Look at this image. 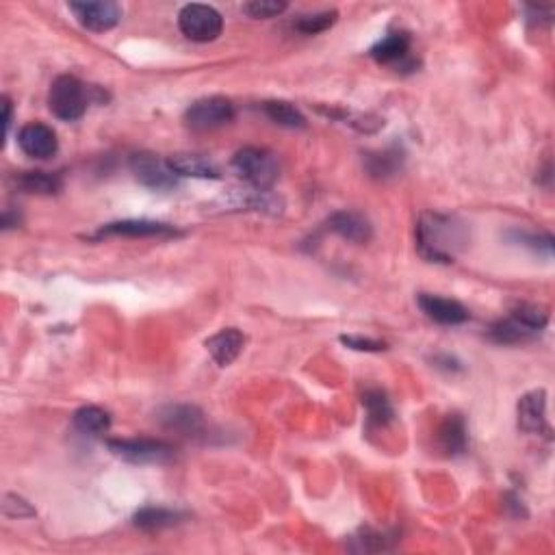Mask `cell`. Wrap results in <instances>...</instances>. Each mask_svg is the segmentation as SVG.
<instances>
[{"label":"cell","mask_w":555,"mask_h":555,"mask_svg":"<svg viewBox=\"0 0 555 555\" xmlns=\"http://www.w3.org/2000/svg\"><path fill=\"white\" fill-rule=\"evenodd\" d=\"M416 245L430 263H454L466 245V226L451 215L423 213L416 224Z\"/></svg>","instance_id":"cell-1"},{"label":"cell","mask_w":555,"mask_h":555,"mask_svg":"<svg viewBox=\"0 0 555 555\" xmlns=\"http://www.w3.org/2000/svg\"><path fill=\"white\" fill-rule=\"evenodd\" d=\"M233 169L243 181L254 184L259 192H265L280 176L278 158L263 148H243L235 154Z\"/></svg>","instance_id":"cell-2"},{"label":"cell","mask_w":555,"mask_h":555,"mask_svg":"<svg viewBox=\"0 0 555 555\" xmlns=\"http://www.w3.org/2000/svg\"><path fill=\"white\" fill-rule=\"evenodd\" d=\"M87 90L74 76H59L48 91V109L64 122H74L87 111Z\"/></svg>","instance_id":"cell-3"},{"label":"cell","mask_w":555,"mask_h":555,"mask_svg":"<svg viewBox=\"0 0 555 555\" xmlns=\"http://www.w3.org/2000/svg\"><path fill=\"white\" fill-rule=\"evenodd\" d=\"M178 27H181L184 38L192 39V42L207 44L222 35L224 20L222 13L215 7L193 3L184 4L181 9V13H178Z\"/></svg>","instance_id":"cell-4"},{"label":"cell","mask_w":555,"mask_h":555,"mask_svg":"<svg viewBox=\"0 0 555 555\" xmlns=\"http://www.w3.org/2000/svg\"><path fill=\"white\" fill-rule=\"evenodd\" d=\"M107 447L113 456L132 465H163L176 456L172 445L154 439H113L107 440Z\"/></svg>","instance_id":"cell-5"},{"label":"cell","mask_w":555,"mask_h":555,"mask_svg":"<svg viewBox=\"0 0 555 555\" xmlns=\"http://www.w3.org/2000/svg\"><path fill=\"white\" fill-rule=\"evenodd\" d=\"M235 117L233 102L222 96H210L195 100L184 113V122L192 131H213V128L230 124Z\"/></svg>","instance_id":"cell-6"},{"label":"cell","mask_w":555,"mask_h":555,"mask_svg":"<svg viewBox=\"0 0 555 555\" xmlns=\"http://www.w3.org/2000/svg\"><path fill=\"white\" fill-rule=\"evenodd\" d=\"M131 169L139 183L154 189V192H167V189L176 187L178 183V174L174 172L169 161H163V158L150 152L135 154L131 158Z\"/></svg>","instance_id":"cell-7"},{"label":"cell","mask_w":555,"mask_h":555,"mask_svg":"<svg viewBox=\"0 0 555 555\" xmlns=\"http://www.w3.org/2000/svg\"><path fill=\"white\" fill-rule=\"evenodd\" d=\"M70 12L79 20L81 27L94 33L115 29L122 20V7L117 3H70Z\"/></svg>","instance_id":"cell-8"},{"label":"cell","mask_w":555,"mask_h":555,"mask_svg":"<svg viewBox=\"0 0 555 555\" xmlns=\"http://www.w3.org/2000/svg\"><path fill=\"white\" fill-rule=\"evenodd\" d=\"M18 146L30 158H50L59 150V139L50 126L42 122H30L18 132Z\"/></svg>","instance_id":"cell-9"},{"label":"cell","mask_w":555,"mask_h":555,"mask_svg":"<svg viewBox=\"0 0 555 555\" xmlns=\"http://www.w3.org/2000/svg\"><path fill=\"white\" fill-rule=\"evenodd\" d=\"M419 306L431 321L443 323V326H458L469 320V311L460 302L449 300V297L431 295V293H421Z\"/></svg>","instance_id":"cell-10"},{"label":"cell","mask_w":555,"mask_h":555,"mask_svg":"<svg viewBox=\"0 0 555 555\" xmlns=\"http://www.w3.org/2000/svg\"><path fill=\"white\" fill-rule=\"evenodd\" d=\"M544 408H547L544 390H532V393L523 395V399L518 402V428L527 434H541L542 430H547Z\"/></svg>","instance_id":"cell-11"},{"label":"cell","mask_w":555,"mask_h":555,"mask_svg":"<svg viewBox=\"0 0 555 555\" xmlns=\"http://www.w3.org/2000/svg\"><path fill=\"white\" fill-rule=\"evenodd\" d=\"M245 346V337L236 328H226V330L213 334L207 341L209 354L219 367H228L239 358L241 349Z\"/></svg>","instance_id":"cell-12"},{"label":"cell","mask_w":555,"mask_h":555,"mask_svg":"<svg viewBox=\"0 0 555 555\" xmlns=\"http://www.w3.org/2000/svg\"><path fill=\"white\" fill-rule=\"evenodd\" d=\"M328 228L337 233L343 239L354 241V243H367L371 239V224L363 218L361 213L352 210H338L328 219Z\"/></svg>","instance_id":"cell-13"},{"label":"cell","mask_w":555,"mask_h":555,"mask_svg":"<svg viewBox=\"0 0 555 555\" xmlns=\"http://www.w3.org/2000/svg\"><path fill=\"white\" fill-rule=\"evenodd\" d=\"M158 421L166 425L167 430L174 431H198L200 425H202V413H200L195 406H187V404H174V406H166V408L158 413Z\"/></svg>","instance_id":"cell-14"},{"label":"cell","mask_w":555,"mask_h":555,"mask_svg":"<svg viewBox=\"0 0 555 555\" xmlns=\"http://www.w3.org/2000/svg\"><path fill=\"white\" fill-rule=\"evenodd\" d=\"M100 235H117V236H174L178 230L174 226L146 222V219H128V222H115L105 226Z\"/></svg>","instance_id":"cell-15"},{"label":"cell","mask_w":555,"mask_h":555,"mask_svg":"<svg viewBox=\"0 0 555 555\" xmlns=\"http://www.w3.org/2000/svg\"><path fill=\"white\" fill-rule=\"evenodd\" d=\"M436 440L447 456H460L466 449L465 419L460 414L445 416L443 423L439 425V431H436Z\"/></svg>","instance_id":"cell-16"},{"label":"cell","mask_w":555,"mask_h":555,"mask_svg":"<svg viewBox=\"0 0 555 555\" xmlns=\"http://www.w3.org/2000/svg\"><path fill=\"white\" fill-rule=\"evenodd\" d=\"M169 166L178 176H192V178H210L218 181L219 169L209 158L198 157V154H176L169 158Z\"/></svg>","instance_id":"cell-17"},{"label":"cell","mask_w":555,"mask_h":555,"mask_svg":"<svg viewBox=\"0 0 555 555\" xmlns=\"http://www.w3.org/2000/svg\"><path fill=\"white\" fill-rule=\"evenodd\" d=\"M410 53V35L402 33H390L384 39H380L378 44L371 48V56L378 64H399L404 61Z\"/></svg>","instance_id":"cell-18"},{"label":"cell","mask_w":555,"mask_h":555,"mask_svg":"<svg viewBox=\"0 0 555 555\" xmlns=\"http://www.w3.org/2000/svg\"><path fill=\"white\" fill-rule=\"evenodd\" d=\"M74 428L90 436L105 434L111 428V414L98 406H83L74 413Z\"/></svg>","instance_id":"cell-19"},{"label":"cell","mask_w":555,"mask_h":555,"mask_svg":"<svg viewBox=\"0 0 555 555\" xmlns=\"http://www.w3.org/2000/svg\"><path fill=\"white\" fill-rule=\"evenodd\" d=\"M536 334L538 332H534L532 328L525 326V323L518 321L517 317H508V320L497 321L495 326L491 328L492 341L503 343V346H512V343L529 341V338H534Z\"/></svg>","instance_id":"cell-20"},{"label":"cell","mask_w":555,"mask_h":555,"mask_svg":"<svg viewBox=\"0 0 555 555\" xmlns=\"http://www.w3.org/2000/svg\"><path fill=\"white\" fill-rule=\"evenodd\" d=\"M181 514L167 510V508H143L135 514V525L139 529H146V532H158V529H166L176 525L181 521Z\"/></svg>","instance_id":"cell-21"},{"label":"cell","mask_w":555,"mask_h":555,"mask_svg":"<svg viewBox=\"0 0 555 555\" xmlns=\"http://www.w3.org/2000/svg\"><path fill=\"white\" fill-rule=\"evenodd\" d=\"M265 113L271 122H276L278 126L285 128H304L306 117L302 115V111L297 107H293L291 102L285 100H269L265 102Z\"/></svg>","instance_id":"cell-22"},{"label":"cell","mask_w":555,"mask_h":555,"mask_svg":"<svg viewBox=\"0 0 555 555\" xmlns=\"http://www.w3.org/2000/svg\"><path fill=\"white\" fill-rule=\"evenodd\" d=\"M15 183H18V187L27 193L50 195L61 189V178L46 172H24L15 178Z\"/></svg>","instance_id":"cell-23"},{"label":"cell","mask_w":555,"mask_h":555,"mask_svg":"<svg viewBox=\"0 0 555 555\" xmlns=\"http://www.w3.org/2000/svg\"><path fill=\"white\" fill-rule=\"evenodd\" d=\"M363 404L367 408L369 421L373 425H387L388 421H393V406H390L388 397L382 393V390L371 388L363 395Z\"/></svg>","instance_id":"cell-24"},{"label":"cell","mask_w":555,"mask_h":555,"mask_svg":"<svg viewBox=\"0 0 555 555\" xmlns=\"http://www.w3.org/2000/svg\"><path fill=\"white\" fill-rule=\"evenodd\" d=\"M402 166V157L397 152H380V154H369L367 167L373 176H390Z\"/></svg>","instance_id":"cell-25"},{"label":"cell","mask_w":555,"mask_h":555,"mask_svg":"<svg viewBox=\"0 0 555 555\" xmlns=\"http://www.w3.org/2000/svg\"><path fill=\"white\" fill-rule=\"evenodd\" d=\"M285 12L286 3H278V0H252V3L243 4V13L254 20H269Z\"/></svg>","instance_id":"cell-26"},{"label":"cell","mask_w":555,"mask_h":555,"mask_svg":"<svg viewBox=\"0 0 555 555\" xmlns=\"http://www.w3.org/2000/svg\"><path fill=\"white\" fill-rule=\"evenodd\" d=\"M334 22H337V12L302 15L300 22H297V30H302L304 35H317L330 29Z\"/></svg>","instance_id":"cell-27"},{"label":"cell","mask_w":555,"mask_h":555,"mask_svg":"<svg viewBox=\"0 0 555 555\" xmlns=\"http://www.w3.org/2000/svg\"><path fill=\"white\" fill-rule=\"evenodd\" d=\"M512 317H517L518 321L525 323V326H527V328H532L534 332H541L542 328L547 326V321H549V315L542 311V308L529 306V304L518 306L517 311L512 312Z\"/></svg>","instance_id":"cell-28"},{"label":"cell","mask_w":555,"mask_h":555,"mask_svg":"<svg viewBox=\"0 0 555 555\" xmlns=\"http://www.w3.org/2000/svg\"><path fill=\"white\" fill-rule=\"evenodd\" d=\"M3 514L12 518H27L35 517V510L29 506V501H24L18 495H4L3 500Z\"/></svg>","instance_id":"cell-29"},{"label":"cell","mask_w":555,"mask_h":555,"mask_svg":"<svg viewBox=\"0 0 555 555\" xmlns=\"http://www.w3.org/2000/svg\"><path fill=\"white\" fill-rule=\"evenodd\" d=\"M341 343L349 349H356V352H382V349H387V343L363 337H341Z\"/></svg>","instance_id":"cell-30"}]
</instances>
